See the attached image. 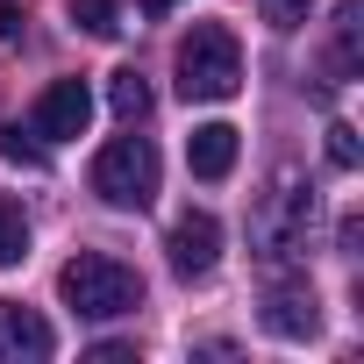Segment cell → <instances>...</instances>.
Listing matches in <instances>:
<instances>
[{
    "label": "cell",
    "mask_w": 364,
    "mask_h": 364,
    "mask_svg": "<svg viewBox=\"0 0 364 364\" xmlns=\"http://www.w3.org/2000/svg\"><path fill=\"white\" fill-rule=\"evenodd\" d=\"M307 236H314V186L300 171H272V186L257 193V208H250V243H257V257L279 272V264H293L300 250H307Z\"/></svg>",
    "instance_id": "1"
},
{
    "label": "cell",
    "mask_w": 364,
    "mask_h": 364,
    "mask_svg": "<svg viewBox=\"0 0 364 364\" xmlns=\"http://www.w3.org/2000/svg\"><path fill=\"white\" fill-rule=\"evenodd\" d=\"M58 293H65L72 314L114 321V314H136V307H143V272L122 264V257H107V250H79V257L58 272Z\"/></svg>",
    "instance_id": "2"
},
{
    "label": "cell",
    "mask_w": 364,
    "mask_h": 364,
    "mask_svg": "<svg viewBox=\"0 0 364 364\" xmlns=\"http://www.w3.org/2000/svg\"><path fill=\"white\" fill-rule=\"evenodd\" d=\"M243 86V43L222 22H193L178 43V93L186 100H229Z\"/></svg>",
    "instance_id": "3"
},
{
    "label": "cell",
    "mask_w": 364,
    "mask_h": 364,
    "mask_svg": "<svg viewBox=\"0 0 364 364\" xmlns=\"http://www.w3.org/2000/svg\"><path fill=\"white\" fill-rule=\"evenodd\" d=\"M93 193H100L107 208H122V215H143V208L157 200V150H150V136H114V143H100V157H93Z\"/></svg>",
    "instance_id": "4"
},
{
    "label": "cell",
    "mask_w": 364,
    "mask_h": 364,
    "mask_svg": "<svg viewBox=\"0 0 364 364\" xmlns=\"http://www.w3.org/2000/svg\"><path fill=\"white\" fill-rule=\"evenodd\" d=\"M86 122H93L86 79H58V86H43L36 107H29V136H43V143H72V136H86Z\"/></svg>",
    "instance_id": "5"
},
{
    "label": "cell",
    "mask_w": 364,
    "mask_h": 364,
    "mask_svg": "<svg viewBox=\"0 0 364 364\" xmlns=\"http://www.w3.org/2000/svg\"><path fill=\"white\" fill-rule=\"evenodd\" d=\"M164 250H171V272H178V279H208L215 257H222V222H215L208 208H186V215L171 222Z\"/></svg>",
    "instance_id": "6"
},
{
    "label": "cell",
    "mask_w": 364,
    "mask_h": 364,
    "mask_svg": "<svg viewBox=\"0 0 364 364\" xmlns=\"http://www.w3.org/2000/svg\"><path fill=\"white\" fill-rule=\"evenodd\" d=\"M50 350H58V336H50V321H43L36 307L0 300V364H36V357H50Z\"/></svg>",
    "instance_id": "7"
},
{
    "label": "cell",
    "mask_w": 364,
    "mask_h": 364,
    "mask_svg": "<svg viewBox=\"0 0 364 364\" xmlns=\"http://www.w3.org/2000/svg\"><path fill=\"white\" fill-rule=\"evenodd\" d=\"M264 328H272V336H286V343L314 336V328H321V300H314V286L272 279V293H264Z\"/></svg>",
    "instance_id": "8"
},
{
    "label": "cell",
    "mask_w": 364,
    "mask_h": 364,
    "mask_svg": "<svg viewBox=\"0 0 364 364\" xmlns=\"http://www.w3.org/2000/svg\"><path fill=\"white\" fill-rule=\"evenodd\" d=\"M186 164H193V178H229L236 171V129L229 122H200L186 136Z\"/></svg>",
    "instance_id": "9"
},
{
    "label": "cell",
    "mask_w": 364,
    "mask_h": 364,
    "mask_svg": "<svg viewBox=\"0 0 364 364\" xmlns=\"http://www.w3.org/2000/svg\"><path fill=\"white\" fill-rule=\"evenodd\" d=\"M107 107H114V122H143L150 114V86H143V72H107Z\"/></svg>",
    "instance_id": "10"
},
{
    "label": "cell",
    "mask_w": 364,
    "mask_h": 364,
    "mask_svg": "<svg viewBox=\"0 0 364 364\" xmlns=\"http://www.w3.org/2000/svg\"><path fill=\"white\" fill-rule=\"evenodd\" d=\"M22 257H29V215H22L8 193H0V272L22 264Z\"/></svg>",
    "instance_id": "11"
},
{
    "label": "cell",
    "mask_w": 364,
    "mask_h": 364,
    "mask_svg": "<svg viewBox=\"0 0 364 364\" xmlns=\"http://www.w3.org/2000/svg\"><path fill=\"white\" fill-rule=\"evenodd\" d=\"M357 43H364V8L336 15V72H357Z\"/></svg>",
    "instance_id": "12"
},
{
    "label": "cell",
    "mask_w": 364,
    "mask_h": 364,
    "mask_svg": "<svg viewBox=\"0 0 364 364\" xmlns=\"http://www.w3.org/2000/svg\"><path fill=\"white\" fill-rule=\"evenodd\" d=\"M72 22L86 29V36H114L122 22H114V0H72Z\"/></svg>",
    "instance_id": "13"
},
{
    "label": "cell",
    "mask_w": 364,
    "mask_h": 364,
    "mask_svg": "<svg viewBox=\"0 0 364 364\" xmlns=\"http://www.w3.org/2000/svg\"><path fill=\"white\" fill-rule=\"evenodd\" d=\"M0 157H8V164H22V171H43V143H29V136H22V122L0 136Z\"/></svg>",
    "instance_id": "14"
},
{
    "label": "cell",
    "mask_w": 364,
    "mask_h": 364,
    "mask_svg": "<svg viewBox=\"0 0 364 364\" xmlns=\"http://www.w3.org/2000/svg\"><path fill=\"white\" fill-rule=\"evenodd\" d=\"M357 157H364V150H357V129H350V122H328V164H336V171H357Z\"/></svg>",
    "instance_id": "15"
},
{
    "label": "cell",
    "mask_w": 364,
    "mask_h": 364,
    "mask_svg": "<svg viewBox=\"0 0 364 364\" xmlns=\"http://www.w3.org/2000/svg\"><path fill=\"white\" fill-rule=\"evenodd\" d=\"M314 8V0H264V15H272V29H293L300 15Z\"/></svg>",
    "instance_id": "16"
},
{
    "label": "cell",
    "mask_w": 364,
    "mask_h": 364,
    "mask_svg": "<svg viewBox=\"0 0 364 364\" xmlns=\"http://www.w3.org/2000/svg\"><path fill=\"white\" fill-rule=\"evenodd\" d=\"M22 22H29V15H22V0H0V43H15Z\"/></svg>",
    "instance_id": "17"
},
{
    "label": "cell",
    "mask_w": 364,
    "mask_h": 364,
    "mask_svg": "<svg viewBox=\"0 0 364 364\" xmlns=\"http://www.w3.org/2000/svg\"><path fill=\"white\" fill-rule=\"evenodd\" d=\"M129 357H136L129 343H100V350H93V364H129Z\"/></svg>",
    "instance_id": "18"
},
{
    "label": "cell",
    "mask_w": 364,
    "mask_h": 364,
    "mask_svg": "<svg viewBox=\"0 0 364 364\" xmlns=\"http://www.w3.org/2000/svg\"><path fill=\"white\" fill-rule=\"evenodd\" d=\"M164 8H178V0H143V15H164Z\"/></svg>",
    "instance_id": "19"
}]
</instances>
